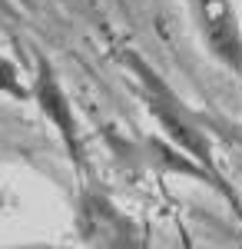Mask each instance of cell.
<instances>
[{
	"label": "cell",
	"mask_w": 242,
	"mask_h": 249,
	"mask_svg": "<svg viewBox=\"0 0 242 249\" xmlns=\"http://www.w3.org/2000/svg\"><path fill=\"white\" fill-rule=\"evenodd\" d=\"M123 63L133 70V77L139 80L143 103H146L149 113H153V120L163 126V133L169 136V143H173L179 153H186V156H192L196 163H203L212 176H219L209 136H206V130L199 126V120L186 110V103L176 96V90H173L166 80H163L146 60L139 57V53L126 50V53H123ZM219 179H223V176H219Z\"/></svg>",
	"instance_id": "1"
},
{
	"label": "cell",
	"mask_w": 242,
	"mask_h": 249,
	"mask_svg": "<svg viewBox=\"0 0 242 249\" xmlns=\"http://www.w3.org/2000/svg\"><path fill=\"white\" fill-rule=\"evenodd\" d=\"M30 96L37 100L40 113L47 116L53 123V130L60 133L67 153L73 160V166L76 170H86V150H83V136H80V120H76L73 103H70V96H67L63 83L56 77L53 63L43 57V53H37V77H34Z\"/></svg>",
	"instance_id": "2"
},
{
	"label": "cell",
	"mask_w": 242,
	"mask_h": 249,
	"mask_svg": "<svg viewBox=\"0 0 242 249\" xmlns=\"http://www.w3.org/2000/svg\"><path fill=\"white\" fill-rule=\"evenodd\" d=\"M203 43L229 73L242 77V30L232 0H192Z\"/></svg>",
	"instance_id": "3"
},
{
	"label": "cell",
	"mask_w": 242,
	"mask_h": 249,
	"mask_svg": "<svg viewBox=\"0 0 242 249\" xmlns=\"http://www.w3.org/2000/svg\"><path fill=\"white\" fill-rule=\"evenodd\" d=\"M80 236L93 246H139V232L110 196L86 190L80 196Z\"/></svg>",
	"instance_id": "4"
},
{
	"label": "cell",
	"mask_w": 242,
	"mask_h": 249,
	"mask_svg": "<svg viewBox=\"0 0 242 249\" xmlns=\"http://www.w3.org/2000/svg\"><path fill=\"white\" fill-rule=\"evenodd\" d=\"M0 93L14 96V100H27V93H30V90L20 83V70L7 57H0Z\"/></svg>",
	"instance_id": "5"
}]
</instances>
